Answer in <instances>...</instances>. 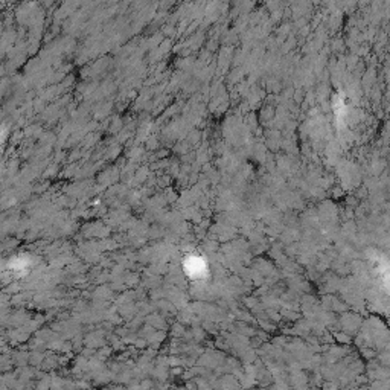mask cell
<instances>
[{
  "instance_id": "obj_1",
  "label": "cell",
  "mask_w": 390,
  "mask_h": 390,
  "mask_svg": "<svg viewBox=\"0 0 390 390\" xmlns=\"http://www.w3.org/2000/svg\"><path fill=\"white\" fill-rule=\"evenodd\" d=\"M185 267H186V271H188V275L191 277L202 279V277L208 275V267H206V262L198 256H191L189 260H186Z\"/></svg>"
}]
</instances>
